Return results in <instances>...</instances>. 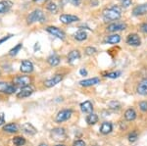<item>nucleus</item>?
Returning a JSON list of instances; mask_svg holds the SVG:
<instances>
[{
    "mask_svg": "<svg viewBox=\"0 0 147 146\" xmlns=\"http://www.w3.org/2000/svg\"><path fill=\"white\" fill-rule=\"evenodd\" d=\"M102 16H103V19L106 21V22H111V21H117L119 20L122 16V11L119 7L117 6H113L110 7V8H106L104 9L103 12H102Z\"/></svg>",
    "mask_w": 147,
    "mask_h": 146,
    "instance_id": "f257e3e1",
    "label": "nucleus"
},
{
    "mask_svg": "<svg viewBox=\"0 0 147 146\" xmlns=\"http://www.w3.org/2000/svg\"><path fill=\"white\" fill-rule=\"evenodd\" d=\"M50 137L55 142H63L67 139V133L63 128H54L50 131Z\"/></svg>",
    "mask_w": 147,
    "mask_h": 146,
    "instance_id": "f03ea898",
    "label": "nucleus"
},
{
    "mask_svg": "<svg viewBox=\"0 0 147 146\" xmlns=\"http://www.w3.org/2000/svg\"><path fill=\"white\" fill-rule=\"evenodd\" d=\"M40 22V23H44L45 22V17H44L43 12L39 9L32 11V13H30V15L27 17V23L28 25H32L34 23Z\"/></svg>",
    "mask_w": 147,
    "mask_h": 146,
    "instance_id": "7ed1b4c3",
    "label": "nucleus"
},
{
    "mask_svg": "<svg viewBox=\"0 0 147 146\" xmlns=\"http://www.w3.org/2000/svg\"><path fill=\"white\" fill-rule=\"evenodd\" d=\"M12 83L16 86V87H24L32 84V79L28 76H16L12 81Z\"/></svg>",
    "mask_w": 147,
    "mask_h": 146,
    "instance_id": "20e7f679",
    "label": "nucleus"
},
{
    "mask_svg": "<svg viewBox=\"0 0 147 146\" xmlns=\"http://www.w3.org/2000/svg\"><path fill=\"white\" fill-rule=\"evenodd\" d=\"M16 91H17V87L12 82L0 81V93L11 95V94L16 93Z\"/></svg>",
    "mask_w": 147,
    "mask_h": 146,
    "instance_id": "39448f33",
    "label": "nucleus"
},
{
    "mask_svg": "<svg viewBox=\"0 0 147 146\" xmlns=\"http://www.w3.org/2000/svg\"><path fill=\"white\" fill-rule=\"evenodd\" d=\"M34 90H35V88L32 84L21 87L20 90L17 92V98L18 99H25V98L30 97V96L34 92Z\"/></svg>",
    "mask_w": 147,
    "mask_h": 146,
    "instance_id": "423d86ee",
    "label": "nucleus"
},
{
    "mask_svg": "<svg viewBox=\"0 0 147 146\" xmlns=\"http://www.w3.org/2000/svg\"><path fill=\"white\" fill-rule=\"evenodd\" d=\"M72 115H73V111L71 109L61 110V111L58 112V114L56 115V118H55L56 123L61 124V123H64V122L68 121V120L71 119Z\"/></svg>",
    "mask_w": 147,
    "mask_h": 146,
    "instance_id": "0eeeda50",
    "label": "nucleus"
},
{
    "mask_svg": "<svg viewBox=\"0 0 147 146\" xmlns=\"http://www.w3.org/2000/svg\"><path fill=\"white\" fill-rule=\"evenodd\" d=\"M45 30H46L47 32H49V34H52L53 36H56L57 38L61 39V40H64V39H65L66 34L61 29H59V28L52 27L51 26V27H47Z\"/></svg>",
    "mask_w": 147,
    "mask_h": 146,
    "instance_id": "6e6552de",
    "label": "nucleus"
},
{
    "mask_svg": "<svg viewBox=\"0 0 147 146\" xmlns=\"http://www.w3.org/2000/svg\"><path fill=\"white\" fill-rule=\"evenodd\" d=\"M127 29V24L125 23H120V22H116L112 23L106 28L107 32H120V30H125Z\"/></svg>",
    "mask_w": 147,
    "mask_h": 146,
    "instance_id": "1a4fd4ad",
    "label": "nucleus"
},
{
    "mask_svg": "<svg viewBox=\"0 0 147 146\" xmlns=\"http://www.w3.org/2000/svg\"><path fill=\"white\" fill-rule=\"evenodd\" d=\"M63 79V76L62 75H55L51 77V79H47V81H44V86L47 88H50V87H53V86L57 85L60 81H62Z\"/></svg>",
    "mask_w": 147,
    "mask_h": 146,
    "instance_id": "9d476101",
    "label": "nucleus"
},
{
    "mask_svg": "<svg viewBox=\"0 0 147 146\" xmlns=\"http://www.w3.org/2000/svg\"><path fill=\"white\" fill-rule=\"evenodd\" d=\"M125 41L130 46H139L141 44V39L137 34H129L127 36Z\"/></svg>",
    "mask_w": 147,
    "mask_h": 146,
    "instance_id": "9b49d317",
    "label": "nucleus"
},
{
    "mask_svg": "<svg viewBox=\"0 0 147 146\" xmlns=\"http://www.w3.org/2000/svg\"><path fill=\"white\" fill-rule=\"evenodd\" d=\"M20 71L24 74H30L34 72V64L30 60H24L21 63Z\"/></svg>",
    "mask_w": 147,
    "mask_h": 146,
    "instance_id": "f8f14e48",
    "label": "nucleus"
},
{
    "mask_svg": "<svg viewBox=\"0 0 147 146\" xmlns=\"http://www.w3.org/2000/svg\"><path fill=\"white\" fill-rule=\"evenodd\" d=\"M60 21L61 23L65 24V25H70V24H73V23H76L80 20L79 17L75 15H68V14H63V15L60 16Z\"/></svg>",
    "mask_w": 147,
    "mask_h": 146,
    "instance_id": "ddd939ff",
    "label": "nucleus"
},
{
    "mask_svg": "<svg viewBox=\"0 0 147 146\" xmlns=\"http://www.w3.org/2000/svg\"><path fill=\"white\" fill-rule=\"evenodd\" d=\"M147 14V3L140 4V5H137L134 7V10H132V15L138 17V16H142Z\"/></svg>",
    "mask_w": 147,
    "mask_h": 146,
    "instance_id": "4468645a",
    "label": "nucleus"
},
{
    "mask_svg": "<svg viewBox=\"0 0 147 146\" xmlns=\"http://www.w3.org/2000/svg\"><path fill=\"white\" fill-rule=\"evenodd\" d=\"M21 129H22L23 133H25L26 135H34L37 133V129L30 123H25Z\"/></svg>",
    "mask_w": 147,
    "mask_h": 146,
    "instance_id": "2eb2a0df",
    "label": "nucleus"
},
{
    "mask_svg": "<svg viewBox=\"0 0 147 146\" xmlns=\"http://www.w3.org/2000/svg\"><path fill=\"white\" fill-rule=\"evenodd\" d=\"M2 131H5L7 133H16L19 131V126L16 123L7 124H4L3 126Z\"/></svg>",
    "mask_w": 147,
    "mask_h": 146,
    "instance_id": "dca6fc26",
    "label": "nucleus"
},
{
    "mask_svg": "<svg viewBox=\"0 0 147 146\" xmlns=\"http://www.w3.org/2000/svg\"><path fill=\"white\" fill-rule=\"evenodd\" d=\"M99 82H100V79H99V77H92V79H84V81H80V85L84 86V87H88V86L98 84Z\"/></svg>",
    "mask_w": 147,
    "mask_h": 146,
    "instance_id": "f3484780",
    "label": "nucleus"
},
{
    "mask_svg": "<svg viewBox=\"0 0 147 146\" xmlns=\"http://www.w3.org/2000/svg\"><path fill=\"white\" fill-rule=\"evenodd\" d=\"M68 63L69 64H74L78 60L80 59V52L79 50H72L68 54Z\"/></svg>",
    "mask_w": 147,
    "mask_h": 146,
    "instance_id": "a211bd4d",
    "label": "nucleus"
},
{
    "mask_svg": "<svg viewBox=\"0 0 147 146\" xmlns=\"http://www.w3.org/2000/svg\"><path fill=\"white\" fill-rule=\"evenodd\" d=\"M80 110H82V113H85V114H91L92 111H93V105L90 101H84L82 104L80 105Z\"/></svg>",
    "mask_w": 147,
    "mask_h": 146,
    "instance_id": "6ab92c4d",
    "label": "nucleus"
},
{
    "mask_svg": "<svg viewBox=\"0 0 147 146\" xmlns=\"http://www.w3.org/2000/svg\"><path fill=\"white\" fill-rule=\"evenodd\" d=\"M113 131V124L110 122H104L100 126V133L102 135H109Z\"/></svg>",
    "mask_w": 147,
    "mask_h": 146,
    "instance_id": "aec40b11",
    "label": "nucleus"
},
{
    "mask_svg": "<svg viewBox=\"0 0 147 146\" xmlns=\"http://www.w3.org/2000/svg\"><path fill=\"white\" fill-rule=\"evenodd\" d=\"M136 91L140 95H146L147 94V79H144L139 82L137 85Z\"/></svg>",
    "mask_w": 147,
    "mask_h": 146,
    "instance_id": "412c9836",
    "label": "nucleus"
},
{
    "mask_svg": "<svg viewBox=\"0 0 147 146\" xmlns=\"http://www.w3.org/2000/svg\"><path fill=\"white\" fill-rule=\"evenodd\" d=\"M12 5H13V3H12L11 1H9V0H3V1H0V14L7 13V12L11 9Z\"/></svg>",
    "mask_w": 147,
    "mask_h": 146,
    "instance_id": "4be33fe9",
    "label": "nucleus"
},
{
    "mask_svg": "<svg viewBox=\"0 0 147 146\" xmlns=\"http://www.w3.org/2000/svg\"><path fill=\"white\" fill-rule=\"evenodd\" d=\"M121 41V36L119 34H111L108 35L105 39H104V42L108 44H118Z\"/></svg>",
    "mask_w": 147,
    "mask_h": 146,
    "instance_id": "5701e85b",
    "label": "nucleus"
},
{
    "mask_svg": "<svg viewBox=\"0 0 147 146\" xmlns=\"http://www.w3.org/2000/svg\"><path fill=\"white\" fill-rule=\"evenodd\" d=\"M125 119L129 122H132L136 119V112L134 111V109L129 108L125 112Z\"/></svg>",
    "mask_w": 147,
    "mask_h": 146,
    "instance_id": "b1692460",
    "label": "nucleus"
},
{
    "mask_svg": "<svg viewBox=\"0 0 147 146\" xmlns=\"http://www.w3.org/2000/svg\"><path fill=\"white\" fill-rule=\"evenodd\" d=\"M61 60H60V57L57 55H51L47 58V63L51 66V67H56L60 64Z\"/></svg>",
    "mask_w": 147,
    "mask_h": 146,
    "instance_id": "393cba45",
    "label": "nucleus"
},
{
    "mask_svg": "<svg viewBox=\"0 0 147 146\" xmlns=\"http://www.w3.org/2000/svg\"><path fill=\"white\" fill-rule=\"evenodd\" d=\"M86 123L87 124H89V126H93V124H95L96 123H98V120L99 118L97 116L96 114H94V113H91V114H88L86 117Z\"/></svg>",
    "mask_w": 147,
    "mask_h": 146,
    "instance_id": "a878e982",
    "label": "nucleus"
},
{
    "mask_svg": "<svg viewBox=\"0 0 147 146\" xmlns=\"http://www.w3.org/2000/svg\"><path fill=\"white\" fill-rule=\"evenodd\" d=\"M74 37H75V39L78 41H84L87 38V34L84 32V30H80L74 34Z\"/></svg>",
    "mask_w": 147,
    "mask_h": 146,
    "instance_id": "bb28decb",
    "label": "nucleus"
},
{
    "mask_svg": "<svg viewBox=\"0 0 147 146\" xmlns=\"http://www.w3.org/2000/svg\"><path fill=\"white\" fill-rule=\"evenodd\" d=\"M12 141L15 146H24L26 144V138H24L23 136H15Z\"/></svg>",
    "mask_w": 147,
    "mask_h": 146,
    "instance_id": "cd10ccee",
    "label": "nucleus"
},
{
    "mask_svg": "<svg viewBox=\"0 0 147 146\" xmlns=\"http://www.w3.org/2000/svg\"><path fill=\"white\" fill-rule=\"evenodd\" d=\"M22 47H23V44L22 43H19L17 44L14 48H12L10 51H9V55L12 56V57H14V56H16L17 54L20 52V50L22 49Z\"/></svg>",
    "mask_w": 147,
    "mask_h": 146,
    "instance_id": "c85d7f7f",
    "label": "nucleus"
},
{
    "mask_svg": "<svg viewBox=\"0 0 147 146\" xmlns=\"http://www.w3.org/2000/svg\"><path fill=\"white\" fill-rule=\"evenodd\" d=\"M60 3L62 4V6L67 5V4H71L74 6H79L80 4V0H61Z\"/></svg>",
    "mask_w": 147,
    "mask_h": 146,
    "instance_id": "c756f323",
    "label": "nucleus"
},
{
    "mask_svg": "<svg viewBox=\"0 0 147 146\" xmlns=\"http://www.w3.org/2000/svg\"><path fill=\"white\" fill-rule=\"evenodd\" d=\"M121 75H122L121 71H116V72H111V73H107V74H104V77H109V79H118Z\"/></svg>",
    "mask_w": 147,
    "mask_h": 146,
    "instance_id": "7c9ffc66",
    "label": "nucleus"
},
{
    "mask_svg": "<svg viewBox=\"0 0 147 146\" xmlns=\"http://www.w3.org/2000/svg\"><path fill=\"white\" fill-rule=\"evenodd\" d=\"M46 9L49 12H51V13L55 14L57 12V10H58V7H57V5L54 3V2H49V3L46 5Z\"/></svg>",
    "mask_w": 147,
    "mask_h": 146,
    "instance_id": "2f4dec72",
    "label": "nucleus"
},
{
    "mask_svg": "<svg viewBox=\"0 0 147 146\" xmlns=\"http://www.w3.org/2000/svg\"><path fill=\"white\" fill-rule=\"evenodd\" d=\"M84 52H85V54H86V55L92 56V55H94V54L97 52V50H96L95 47L88 46V47H86V48L84 49Z\"/></svg>",
    "mask_w": 147,
    "mask_h": 146,
    "instance_id": "473e14b6",
    "label": "nucleus"
},
{
    "mask_svg": "<svg viewBox=\"0 0 147 146\" xmlns=\"http://www.w3.org/2000/svg\"><path fill=\"white\" fill-rule=\"evenodd\" d=\"M137 138H138V133H137V131H132V133H130L129 135V142H136L137 140Z\"/></svg>",
    "mask_w": 147,
    "mask_h": 146,
    "instance_id": "72a5a7b5",
    "label": "nucleus"
},
{
    "mask_svg": "<svg viewBox=\"0 0 147 146\" xmlns=\"http://www.w3.org/2000/svg\"><path fill=\"white\" fill-rule=\"evenodd\" d=\"M109 107L113 110H119L121 108V104L118 101H112V102L109 103Z\"/></svg>",
    "mask_w": 147,
    "mask_h": 146,
    "instance_id": "f704fd0d",
    "label": "nucleus"
},
{
    "mask_svg": "<svg viewBox=\"0 0 147 146\" xmlns=\"http://www.w3.org/2000/svg\"><path fill=\"white\" fill-rule=\"evenodd\" d=\"M132 4V0H121V5L124 8H129Z\"/></svg>",
    "mask_w": 147,
    "mask_h": 146,
    "instance_id": "c9c22d12",
    "label": "nucleus"
},
{
    "mask_svg": "<svg viewBox=\"0 0 147 146\" xmlns=\"http://www.w3.org/2000/svg\"><path fill=\"white\" fill-rule=\"evenodd\" d=\"M139 108L142 112H147V101H141L139 103Z\"/></svg>",
    "mask_w": 147,
    "mask_h": 146,
    "instance_id": "e433bc0d",
    "label": "nucleus"
},
{
    "mask_svg": "<svg viewBox=\"0 0 147 146\" xmlns=\"http://www.w3.org/2000/svg\"><path fill=\"white\" fill-rule=\"evenodd\" d=\"M86 144H85V142L84 140H80V139H78L76 141H74L73 143V146H85Z\"/></svg>",
    "mask_w": 147,
    "mask_h": 146,
    "instance_id": "4c0bfd02",
    "label": "nucleus"
},
{
    "mask_svg": "<svg viewBox=\"0 0 147 146\" xmlns=\"http://www.w3.org/2000/svg\"><path fill=\"white\" fill-rule=\"evenodd\" d=\"M140 30L143 34H147V23H143L140 25Z\"/></svg>",
    "mask_w": 147,
    "mask_h": 146,
    "instance_id": "58836bf2",
    "label": "nucleus"
},
{
    "mask_svg": "<svg viewBox=\"0 0 147 146\" xmlns=\"http://www.w3.org/2000/svg\"><path fill=\"white\" fill-rule=\"evenodd\" d=\"M12 36H13L12 34H9V35H7V36H4V37H2V38H0V45H1L3 42H5V41L8 40L9 38H11Z\"/></svg>",
    "mask_w": 147,
    "mask_h": 146,
    "instance_id": "ea45409f",
    "label": "nucleus"
},
{
    "mask_svg": "<svg viewBox=\"0 0 147 146\" xmlns=\"http://www.w3.org/2000/svg\"><path fill=\"white\" fill-rule=\"evenodd\" d=\"M5 124V117H4V114L1 113L0 114V126H3Z\"/></svg>",
    "mask_w": 147,
    "mask_h": 146,
    "instance_id": "a19ab883",
    "label": "nucleus"
},
{
    "mask_svg": "<svg viewBox=\"0 0 147 146\" xmlns=\"http://www.w3.org/2000/svg\"><path fill=\"white\" fill-rule=\"evenodd\" d=\"M80 74L82 75V76L85 77V76H87V71L85 70V69H84V68H82V69H80Z\"/></svg>",
    "mask_w": 147,
    "mask_h": 146,
    "instance_id": "79ce46f5",
    "label": "nucleus"
},
{
    "mask_svg": "<svg viewBox=\"0 0 147 146\" xmlns=\"http://www.w3.org/2000/svg\"><path fill=\"white\" fill-rule=\"evenodd\" d=\"M39 146H48L47 144H45V143H40L39 144Z\"/></svg>",
    "mask_w": 147,
    "mask_h": 146,
    "instance_id": "37998d69",
    "label": "nucleus"
},
{
    "mask_svg": "<svg viewBox=\"0 0 147 146\" xmlns=\"http://www.w3.org/2000/svg\"><path fill=\"white\" fill-rule=\"evenodd\" d=\"M34 2H39V1H45V0H32Z\"/></svg>",
    "mask_w": 147,
    "mask_h": 146,
    "instance_id": "c03bdc74",
    "label": "nucleus"
},
{
    "mask_svg": "<svg viewBox=\"0 0 147 146\" xmlns=\"http://www.w3.org/2000/svg\"><path fill=\"white\" fill-rule=\"evenodd\" d=\"M55 146H67V145H65V144H57Z\"/></svg>",
    "mask_w": 147,
    "mask_h": 146,
    "instance_id": "a18cd8bd",
    "label": "nucleus"
},
{
    "mask_svg": "<svg viewBox=\"0 0 147 146\" xmlns=\"http://www.w3.org/2000/svg\"><path fill=\"white\" fill-rule=\"evenodd\" d=\"M93 146H97V145H93Z\"/></svg>",
    "mask_w": 147,
    "mask_h": 146,
    "instance_id": "49530a36",
    "label": "nucleus"
}]
</instances>
